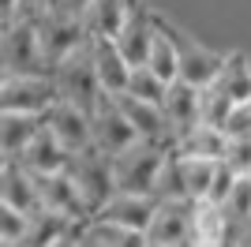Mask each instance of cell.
I'll return each instance as SVG.
<instances>
[{
	"label": "cell",
	"instance_id": "obj_1",
	"mask_svg": "<svg viewBox=\"0 0 251 247\" xmlns=\"http://www.w3.org/2000/svg\"><path fill=\"white\" fill-rule=\"evenodd\" d=\"M4 38H0V56H4V75H52L42 49V34L34 15H15L4 19Z\"/></svg>",
	"mask_w": 251,
	"mask_h": 247
},
{
	"label": "cell",
	"instance_id": "obj_2",
	"mask_svg": "<svg viewBox=\"0 0 251 247\" xmlns=\"http://www.w3.org/2000/svg\"><path fill=\"white\" fill-rule=\"evenodd\" d=\"M173 146L154 143V139H139L113 157V176H116V191H135V195H154L157 176L165 169V157Z\"/></svg>",
	"mask_w": 251,
	"mask_h": 247
},
{
	"label": "cell",
	"instance_id": "obj_3",
	"mask_svg": "<svg viewBox=\"0 0 251 247\" xmlns=\"http://www.w3.org/2000/svg\"><path fill=\"white\" fill-rule=\"evenodd\" d=\"M52 82H56L60 101H72V105H79V109H86V113H94L105 90H101V79H98V68H94L90 41L52 68Z\"/></svg>",
	"mask_w": 251,
	"mask_h": 247
},
{
	"label": "cell",
	"instance_id": "obj_4",
	"mask_svg": "<svg viewBox=\"0 0 251 247\" xmlns=\"http://www.w3.org/2000/svg\"><path fill=\"white\" fill-rule=\"evenodd\" d=\"M68 173H72V180L79 184V191H83L86 206H90V217L101 210L109 198L116 195V176H113V157L101 154L98 146H90V150H79V154H72V161H68Z\"/></svg>",
	"mask_w": 251,
	"mask_h": 247
},
{
	"label": "cell",
	"instance_id": "obj_5",
	"mask_svg": "<svg viewBox=\"0 0 251 247\" xmlns=\"http://www.w3.org/2000/svg\"><path fill=\"white\" fill-rule=\"evenodd\" d=\"M38 19V34H42V49H45V60L49 68H56L60 60H68L72 52H79L86 41L94 38L86 19H75V15H64L56 8H45L42 15H34Z\"/></svg>",
	"mask_w": 251,
	"mask_h": 247
},
{
	"label": "cell",
	"instance_id": "obj_6",
	"mask_svg": "<svg viewBox=\"0 0 251 247\" xmlns=\"http://www.w3.org/2000/svg\"><path fill=\"white\" fill-rule=\"evenodd\" d=\"M60 101L52 75H4L0 82V113H38L45 116Z\"/></svg>",
	"mask_w": 251,
	"mask_h": 247
},
{
	"label": "cell",
	"instance_id": "obj_7",
	"mask_svg": "<svg viewBox=\"0 0 251 247\" xmlns=\"http://www.w3.org/2000/svg\"><path fill=\"white\" fill-rule=\"evenodd\" d=\"M143 135L135 131V124L127 120V113L116 105L113 94H101V101H98L94 109V146L101 150V154L116 157L124 154L131 143H139Z\"/></svg>",
	"mask_w": 251,
	"mask_h": 247
},
{
	"label": "cell",
	"instance_id": "obj_8",
	"mask_svg": "<svg viewBox=\"0 0 251 247\" xmlns=\"http://www.w3.org/2000/svg\"><path fill=\"white\" fill-rule=\"evenodd\" d=\"M34 180H38L45 210L68 217V221H90V206H86L83 191H79V184L72 180L68 169H60V173H34Z\"/></svg>",
	"mask_w": 251,
	"mask_h": 247
},
{
	"label": "cell",
	"instance_id": "obj_9",
	"mask_svg": "<svg viewBox=\"0 0 251 247\" xmlns=\"http://www.w3.org/2000/svg\"><path fill=\"white\" fill-rule=\"evenodd\" d=\"M147 236H150V244L188 247L191 244V198H157V210H154Z\"/></svg>",
	"mask_w": 251,
	"mask_h": 247
},
{
	"label": "cell",
	"instance_id": "obj_10",
	"mask_svg": "<svg viewBox=\"0 0 251 247\" xmlns=\"http://www.w3.org/2000/svg\"><path fill=\"white\" fill-rule=\"evenodd\" d=\"M45 124L52 127V135H56L72 154L94 146V113H86V109H79V105H72V101H56L49 113H45Z\"/></svg>",
	"mask_w": 251,
	"mask_h": 247
},
{
	"label": "cell",
	"instance_id": "obj_11",
	"mask_svg": "<svg viewBox=\"0 0 251 247\" xmlns=\"http://www.w3.org/2000/svg\"><path fill=\"white\" fill-rule=\"evenodd\" d=\"M90 52H94V68H98V79H101V90L105 94L127 90L135 64L120 52L116 38H109V34H94V38H90Z\"/></svg>",
	"mask_w": 251,
	"mask_h": 247
},
{
	"label": "cell",
	"instance_id": "obj_12",
	"mask_svg": "<svg viewBox=\"0 0 251 247\" xmlns=\"http://www.w3.org/2000/svg\"><path fill=\"white\" fill-rule=\"evenodd\" d=\"M232 146V135L225 131V127H218V124H191L188 131L176 135V143H173V150H176L180 157H210V161H221V157L229 154Z\"/></svg>",
	"mask_w": 251,
	"mask_h": 247
},
{
	"label": "cell",
	"instance_id": "obj_13",
	"mask_svg": "<svg viewBox=\"0 0 251 247\" xmlns=\"http://www.w3.org/2000/svg\"><path fill=\"white\" fill-rule=\"evenodd\" d=\"M173 38H176V49H180V79L195 82V86L218 82L221 68H225V56H221V52L206 49V45L184 38V34H176V30H173Z\"/></svg>",
	"mask_w": 251,
	"mask_h": 247
},
{
	"label": "cell",
	"instance_id": "obj_14",
	"mask_svg": "<svg viewBox=\"0 0 251 247\" xmlns=\"http://www.w3.org/2000/svg\"><path fill=\"white\" fill-rule=\"evenodd\" d=\"M113 98H116V105L127 113V120L135 124V131L143 135V139H154V143L173 146V127H169V116H165L161 105L143 101V98H135L131 90H120V94H113Z\"/></svg>",
	"mask_w": 251,
	"mask_h": 247
},
{
	"label": "cell",
	"instance_id": "obj_15",
	"mask_svg": "<svg viewBox=\"0 0 251 247\" xmlns=\"http://www.w3.org/2000/svg\"><path fill=\"white\" fill-rule=\"evenodd\" d=\"M0 202L15 206L23 214H38L42 206V191H38V180L23 161H4L0 169Z\"/></svg>",
	"mask_w": 251,
	"mask_h": 247
},
{
	"label": "cell",
	"instance_id": "obj_16",
	"mask_svg": "<svg viewBox=\"0 0 251 247\" xmlns=\"http://www.w3.org/2000/svg\"><path fill=\"white\" fill-rule=\"evenodd\" d=\"M154 210H157V198L154 195H135V191H116L109 202L98 210V221H113V225H124V228H143L147 232L150 221H154Z\"/></svg>",
	"mask_w": 251,
	"mask_h": 247
},
{
	"label": "cell",
	"instance_id": "obj_17",
	"mask_svg": "<svg viewBox=\"0 0 251 247\" xmlns=\"http://www.w3.org/2000/svg\"><path fill=\"white\" fill-rule=\"evenodd\" d=\"M161 109H165V116H169L173 143H176L180 131H188L191 124L202 120V86H195V82H188V79H173Z\"/></svg>",
	"mask_w": 251,
	"mask_h": 247
},
{
	"label": "cell",
	"instance_id": "obj_18",
	"mask_svg": "<svg viewBox=\"0 0 251 247\" xmlns=\"http://www.w3.org/2000/svg\"><path fill=\"white\" fill-rule=\"evenodd\" d=\"M45 127V116L38 113H0V154L4 161H19L30 139Z\"/></svg>",
	"mask_w": 251,
	"mask_h": 247
},
{
	"label": "cell",
	"instance_id": "obj_19",
	"mask_svg": "<svg viewBox=\"0 0 251 247\" xmlns=\"http://www.w3.org/2000/svg\"><path fill=\"white\" fill-rule=\"evenodd\" d=\"M30 173H60V169H68V161H72V150L52 135V127L45 124L42 131L30 139V146L23 150V157H19Z\"/></svg>",
	"mask_w": 251,
	"mask_h": 247
},
{
	"label": "cell",
	"instance_id": "obj_20",
	"mask_svg": "<svg viewBox=\"0 0 251 247\" xmlns=\"http://www.w3.org/2000/svg\"><path fill=\"white\" fill-rule=\"evenodd\" d=\"M147 64L169 82L180 79V49H176V38H173V26H169L161 15H157V34H154V45H150Z\"/></svg>",
	"mask_w": 251,
	"mask_h": 247
},
{
	"label": "cell",
	"instance_id": "obj_21",
	"mask_svg": "<svg viewBox=\"0 0 251 247\" xmlns=\"http://www.w3.org/2000/svg\"><path fill=\"white\" fill-rule=\"evenodd\" d=\"M218 86L229 94L236 105L251 98V60L244 56V52H229V56H225V68H221V75H218Z\"/></svg>",
	"mask_w": 251,
	"mask_h": 247
},
{
	"label": "cell",
	"instance_id": "obj_22",
	"mask_svg": "<svg viewBox=\"0 0 251 247\" xmlns=\"http://www.w3.org/2000/svg\"><path fill=\"white\" fill-rule=\"evenodd\" d=\"M127 11H131V0H94L90 15H86V26H90V34H109L113 38L124 26Z\"/></svg>",
	"mask_w": 251,
	"mask_h": 247
},
{
	"label": "cell",
	"instance_id": "obj_23",
	"mask_svg": "<svg viewBox=\"0 0 251 247\" xmlns=\"http://www.w3.org/2000/svg\"><path fill=\"white\" fill-rule=\"evenodd\" d=\"M180 169H184V187H188L191 202L210 198V184H214L218 161H210V157H180Z\"/></svg>",
	"mask_w": 251,
	"mask_h": 247
},
{
	"label": "cell",
	"instance_id": "obj_24",
	"mask_svg": "<svg viewBox=\"0 0 251 247\" xmlns=\"http://www.w3.org/2000/svg\"><path fill=\"white\" fill-rule=\"evenodd\" d=\"M72 225H83V221H68V217L52 214V210H38L30 214V232H26V247H45L56 236H64Z\"/></svg>",
	"mask_w": 251,
	"mask_h": 247
},
{
	"label": "cell",
	"instance_id": "obj_25",
	"mask_svg": "<svg viewBox=\"0 0 251 247\" xmlns=\"http://www.w3.org/2000/svg\"><path fill=\"white\" fill-rule=\"evenodd\" d=\"M86 225L105 247H150V236L143 228H124V225H113V221H98V217H90Z\"/></svg>",
	"mask_w": 251,
	"mask_h": 247
},
{
	"label": "cell",
	"instance_id": "obj_26",
	"mask_svg": "<svg viewBox=\"0 0 251 247\" xmlns=\"http://www.w3.org/2000/svg\"><path fill=\"white\" fill-rule=\"evenodd\" d=\"M127 90L143 98V101H154V105H165V94H169V79L150 68V64H135V72H131V82H127Z\"/></svg>",
	"mask_w": 251,
	"mask_h": 247
},
{
	"label": "cell",
	"instance_id": "obj_27",
	"mask_svg": "<svg viewBox=\"0 0 251 247\" xmlns=\"http://www.w3.org/2000/svg\"><path fill=\"white\" fill-rule=\"evenodd\" d=\"M232 109H236V101H232L229 94L221 90L218 82L202 86V120H206V124L225 127V124H229V116H232Z\"/></svg>",
	"mask_w": 251,
	"mask_h": 247
},
{
	"label": "cell",
	"instance_id": "obj_28",
	"mask_svg": "<svg viewBox=\"0 0 251 247\" xmlns=\"http://www.w3.org/2000/svg\"><path fill=\"white\" fill-rule=\"evenodd\" d=\"M154 198H188L184 169H180V154H176V150H169V157H165V169H161V176H157Z\"/></svg>",
	"mask_w": 251,
	"mask_h": 247
},
{
	"label": "cell",
	"instance_id": "obj_29",
	"mask_svg": "<svg viewBox=\"0 0 251 247\" xmlns=\"http://www.w3.org/2000/svg\"><path fill=\"white\" fill-rule=\"evenodd\" d=\"M225 214H229L232 225H244L251 228V173H240V180H236V187H232V195L225 198Z\"/></svg>",
	"mask_w": 251,
	"mask_h": 247
},
{
	"label": "cell",
	"instance_id": "obj_30",
	"mask_svg": "<svg viewBox=\"0 0 251 247\" xmlns=\"http://www.w3.org/2000/svg\"><path fill=\"white\" fill-rule=\"evenodd\" d=\"M30 232V214H23L15 206L0 202V244H15V240H26Z\"/></svg>",
	"mask_w": 251,
	"mask_h": 247
},
{
	"label": "cell",
	"instance_id": "obj_31",
	"mask_svg": "<svg viewBox=\"0 0 251 247\" xmlns=\"http://www.w3.org/2000/svg\"><path fill=\"white\" fill-rule=\"evenodd\" d=\"M236 180H240V173L221 157V161H218V173H214V184H210V202H225V198L232 195Z\"/></svg>",
	"mask_w": 251,
	"mask_h": 247
},
{
	"label": "cell",
	"instance_id": "obj_32",
	"mask_svg": "<svg viewBox=\"0 0 251 247\" xmlns=\"http://www.w3.org/2000/svg\"><path fill=\"white\" fill-rule=\"evenodd\" d=\"M225 131H229L232 139H251V98L232 109L229 124H225Z\"/></svg>",
	"mask_w": 251,
	"mask_h": 247
},
{
	"label": "cell",
	"instance_id": "obj_33",
	"mask_svg": "<svg viewBox=\"0 0 251 247\" xmlns=\"http://www.w3.org/2000/svg\"><path fill=\"white\" fill-rule=\"evenodd\" d=\"M225 161H229L236 173H251V139H232Z\"/></svg>",
	"mask_w": 251,
	"mask_h": 247
},
{
	"label": "cell",
	"instance_id": "obj_34",
	"mask_svg": "<svg viewBox=\"0 0 251 247\" xmlns=\"http://www.w3.org/2000/svg\"><path fill=\"white\" fill-rule=\"evenodd\" d=\"M90 4H94V0H49V8L64 11V15H75V19H86V15H90Z\"/></svg>",
	"mask_w": 251,
	"mask_h": 247
},
{
	"label": "cell",
	"instance_id": "obj_35",
	"mask_svg": "<svg viewBox=\"0 0 251 247\" xmlns=\"http://www.w3.org/2000/svg\"><path fill=\"white\" fill-rule=\"evenodd\" d=\"M83 225H86V221H83ZM83 225H72L68 232H64V236H56L52 244H45V247H79V236H83Z\"/></svg>",
	"mask_w": 251,
	"mask_h": 247
},
{
	"label": "cell",
	"instance_id": "obj_36",
	"mask_svg": "<svg viewBox=\"0 0 251 247\" xmlns=\"http://www.w3.org/2000/svg\"><path fill=\"white\" fill-rule=\"evenodd\" d=\"M49 8V0H23L19 4V15H42Z\"/></svg>",
	"mask_w": 251,
	"mask_h": 247
},
{
	"label": "cell",
	"instance_id": "obj_37",
	"mask_svg": "<svg viewBox=\"0 0 251 247\" xmlns=\"http://www.w3.org/2000/svg\"><path fill=\"white\" fill-rule=\"evenodd\" d=\"M79 247H105V244L94 236V232H90V225H83V236H79Z\"/></svg>",
	"mask_w": 251,
	"mask_h": 247
},
{
	"label": "cell",
	"instance_id": "obj_38",
	"mask_svg": "<svg viewBox=\"0 0 251 247\" xmlns=\"http://www.w3.org/2000/svg\"><path fill=\"white\" fill-rule=\"evenodd\" d=\"M19 4H23V0H0V8H4V19H15V15H19Z\"/></svg>",
	"mask_w": 251,
	"mask_h": 247
},
{
	"label": "cell",
	"instance_id": "obj_39",
	"mask_svg": "<svg viewBox=\"0 0 251 247\" xmlns=\"http://www.w3.org/2000/svg\"><path fill=\"white\" fill-rule=\"evenodd\" d=\"M0 247H26V240H15V244H0Z\"/></svg>",
	"mask_w": 251,
	"mask_h": 247
},
{
	"label": "cell",
	"instance_id": "obj_40",
	"mask_svg": "<svg viewBox=\"0 0 251 247\" xmlns=\"http://www.w3.org/2000/svg\"><path fill=\"white\" fill-rule=\"evenodd\" d=\"M150 247H165V244H150Z\"/></svg>",
	"mask_w": 251,
	"mask_h": 247
},
{
	"label": "cell",
	"instance_id": "obj_41",
	"mask_svg": "<svg viewBox=\"0 0 251 247\" xmlns=\"http://www.w3.org/2000/svg\"><path fill=\"white\" fill-rule=\"evenodd\" d=\"M244 247H251V240H248V244H244Z\"/></svg>",
	"mask_w": 251,
	"mask_h": 247
}]
</instances>
